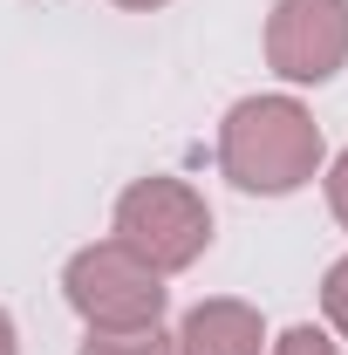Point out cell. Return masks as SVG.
Wrapping results in <instances>:
<instances>
[{
	"label": "cell",
	"instance_id": "cell-1",
	"mask_svg": "<svg viewBox=\"0 0 348 355\" xmlns=\"http://www.w3.org/2000/svg\"><path fill=\"white\" fill-rule=\"evenodd\" d=\"M321 157H328L321 123L294 96H246L218 123V171L232 178L239 191H253V198L301 191L307 178L321 171Z\"/></svg>",
	"mask_w": 348,
	"mask_h": 355
},
{
	"label": "cell",
	"instance_id": "cell-2",
	"mask_svg": "<svg viewBox=\"0 0 348 355\" xmlns=\"http://www.w3.org/2000/svg\"><path fill=\"white\" fill-rule=\"evenodd\" d=\"M110 239H123L137 260L157 266V273H184L212 246V205L184 178H137L116 198V232Z\"/></svg>",
	"mask_w": 348,
	"mask_h": 355
},
{
	"label": "cell",
	"instance_id": "cell-3",
	"mask_svg": "<svg viewBox=\"0 0 348 355\" xmlns=\"http://www.w3.org/2000/svg\"><path fill=\"white\" fill-rule=\"evenodd\" d=\"M62 294L89 328H150V321H164V301H171L164 273L143 266L123 239H96L82 253H69Z\"/></svg>",
	"mask_w": 348,
	"mask_h": 355
},
{
	"label": "cell",
	"instance_id": "cell-4",
	"mask_svg": "<svg viewBox=\"0 0 348 355\" xmlns=\"http://www.w3.org/2000/svg\"><path fill=\"white\" fill-rule=\"evenodd\" d=\"M266 69L280 83H335L348 69V0H273L266 14Z\"/></svg>",
	"mask_w": 348,
	"mask_h": 355
},
{
	"label": "cell",
	"instance_id": "cell-5",
	"mask_svg": "<svg viewBox=\"0 0 348 355\" xmlns=\"http://www.w3.org/2000/svg\"><path fill=\"white\" fill-rule=\"evenodd\" d=\"M177 355H266V321L253 301H198L177 321Z\"/></svg>",
	"mask_w": 348,
	"mask_h": 355
},
{
	"label": "cell",
	"instance_id": "cell-6",
	"mask_svg": "<svg viewBox=\"0 0 348 355\" xmlns=\"http://www.w3.org/2000/svg\"><path fill=\"white\" fill-rule=\"evenodd\" d=\"M82 355H177V335H164V321H150V328H89Z\"/></svg>",
	"mask_w": 348,
	"mask_h": 355
},
{
	"label": "cell",
	"instance_id": "cell-7",
	"mask_svg": "<svg viewBox=\"0 0 348 355\" xmlns=\"http://www.w3.org/2000/svg\"><path fill=\"white\" fill-rule=\"evenodd\" d=\"M321 314H328V328H335V335H348V253L321 273Z\"/></svg>",
	"mask_w": 348,
	"mask_h": 355
},
{
	"label": "cell",
	"instance_id": "cell-8",
	"mask_svg": "<svg viewBox=\"0 0 348 355\" xmlns=\"http://www.w3.org/2000/svg\"><path fill=\"white\" fill-rule=\"evenodd\" d=\"M266 355H342V349H335L321 328H307V321H301V328H287L280 342H266Z\"/></svg>",
	"mask_w": 348,
	"mask_h": 355
},
{
	"label": "cell",
	"instance_id": "cell-9",
	"mask_svg": "<svg viewBox=\"0 0 348 355\" xmlns=\"http://www.w3.org/2000/svg\"><path fill=\"white\" fill-rule=\"evenodd\" d=\"M321 184H328V212H335V225L348 232V150L328 164V178H321Z\"/></svg>",
	"mask_w": 348,
	"mask_h": 355
},
{
	"label": "cell",
	"instance_id": "cell-10",
	"mask_svg": "<svg viewBox=\"0 0 348 355\" xmlns=\"http://www.w3.org/2000/svg\"><path fill=\"white\" fill-rule=\"evenodd\" d=\"M0 355H21V335H14V314L0 308Z\"/></svg>",
	"mask_w": 348,
	"mask_h": 355
},
{
	"label": "cell",
	"instance_id": "cell-11",
	"mask_svg": "<svg viewBox=\"0 0 348 355\" xmlns=\"http://www.w3.org/2000/svg\"><path fill=\"white\" fill-rule=\"evenodd\" d=\"M116 7H130V14H150V7H171V0H116Z\"/></svg>",
	"mask_w": 348,
	"mask_h": 355
}]
</instances>
